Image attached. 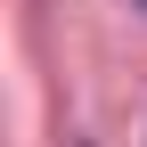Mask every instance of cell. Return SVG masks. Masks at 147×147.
<instances>
[{"label":"cell","instance_id":"1","mask_svg":"<svg viewBox=\"0 0 147 147\" xmlns=\"http://www.w3.org/2000/svg\"><path fill=\"white\" fill-rule=\"evenodd\" d=\"M139 8H147V0H139Z\"/></svg>","mask_w":147,"mask_h":147}]
</instances>
